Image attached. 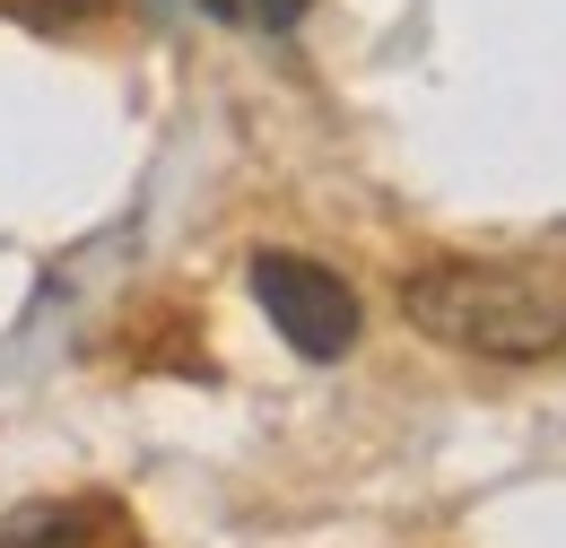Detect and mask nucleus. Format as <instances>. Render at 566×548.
Wrapping results in <instances>:
<instances>
[{
  "label": "nucleus",
  "mask_w": 566,
  "mask_h": 548,
  "mask_svg": "<svg viewBox=\"0 0 566 548\" xmlns=\"http://www.w3.org/2000/svg\"><path fill=\"white\" fill-rule=\"evenodd\" d=\"M401 314L436 348L496 357V366H541V357L566 348V271H532V262H436V271L401 278Z\"/></svg>",
  "instance_id": "f257e3e1"
},
{
  "label": "nucleus",
  "mask_w": 566,
  "mask_h": 548,
  "mask_svg": "<svg viewBox=\"0 0 566 548\" xmlns=\"http://www.w3.org/2000/svg\"><path fill=\"white\" fill-rule=\"evenodd\" d=\"M253 305L271 314V331H280L296 357H314V366H340L357 348V287L340 271H323V262H305V253H253Z\"/></svg>",
  "instance_id": "f03ea898"
},
{
  "label": "nucleus",
  "mask_w": 566,
  "mask_h": 548,
  "mask_svg": "<svg viewBox=\"0 0 566 548\" xmlns=\"http://www.w3.org/2000/svg\"><path fill=\"white\" fill-rule=\"evenodd\" d=\"M96 531H105L96 496H44V505L0 514V548H96Z\"/></svg>",
  "instance_id": "7ed1b4c3"
},
{
  "label": "nucleus",
  "mask_w": 566,
  "mask_h": 548,
  "mask_svg": "<svg viewBox=\"0 0 566 548\" xmlns=\"http://www.w3.org/2000/svg\"><path fill=\"white\" fill-rule=\"evenodd\" d=\"M314 0H235V27H262V35H287Z\"/></svg>",
  "instance_id": "20e7f679"
},
{
  "label": "nucleus",
  "mask_w": 566,
  "mask_h": 548,
  "mask_svg": "<svg viewBox=\"0 0 566 548\" xmlns=\"http://www.w3.org/2000/svg\"><path fill=\"white\" fill-rule=\"evenodd\" d=\"M27 18H44V27H71V18H96L105 0H18Z\"/></svg>",
  "instance_id": "39448f33"
},
{
  "label": "nucleus",
  "mask_w": 566,
  "mask_h": 548,
  "mask_svg": "<svg viewBox=\"0 0 566 548\" xmlns=\"http://www.w3.org/2000/svg\"><path fill=\"white\" fill-rule=\"evenodd\" d=\"M201 9H210V18H227V27H235V0H201Z\"/></svg>",
  "instance_id": "423d86ee"
}]
</instances>
